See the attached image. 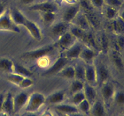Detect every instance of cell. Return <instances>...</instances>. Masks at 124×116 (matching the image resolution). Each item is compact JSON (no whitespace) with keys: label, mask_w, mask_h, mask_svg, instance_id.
I'll use <instances>...</instances> for the list:
<instances>
[{"label":"cell","mask_w":124,"mask_h":116,"mask_svg":"<svg viewBox=\"0 0 124 116\" xmlns=\"http://www.w3.org/2000/svg\"><path fill=\"white\" fill-rule=\"evenodd\" d=\"M46 97L39 92H34L30 94L25 106V111L27 112H37L46 103Z\"/></svg>","instance_id":"obj_1"},{"label":"cell","mask_w":124,"mask_h":116,"mask_svg":"<svg viewBox=\"0 0 124 116\" xmlns=\"http://www.w3.org/2000/svg\"><path fill=\"white\" fill-rule=\"evenodd\" d=\"M56 47L55 44L48 45L47 46H44L41 48L24 53L23 55V59H27V60H36V59H41L52 53L56 49Z\"/></svg>","instance_id":"obj_2"},{"label":"cell","mask_w":124,"mask_h":116,"mask_svg":"<svg viewBox=\"0 0 124 116\" xmlns=\"http://www.w3.org/2000/svg\"><path fill=\"white\" fill-rule=\"evenodd\" d=\"M0 31H8L19 33L20 29L12 21L9 10L6 9L4 13L0 16Z\"/></svg>","instance_id":"obj_3"},{"label":"cell","mask_w":124,"mask_h":116,"mask_svg":"<svg viewBox=\"0 0 124 116\" xmlns=\"http://www.w3.org/2000/svg\"><path fill=\"white\" fill-rule=\"evenodd\" d=\"M77 41V39L70 31H67L59 36L55 45L61 51L64 52L75 44Z\"/></svg>","instance_id":"obj_4"},{"label":"cell","mask_w":124,"mask_h":116,"mask_svg":"<svg viewBox=\"0 0 124 116\" xmlns=\"http://www.w3.org/2000/svg\"><path fill=\"white\" fill-rule=\"evenodd\" d=\"M29 9L31 11L42 12H56L58 10V6L54 2H49V1H42L37 4H32L29 7Z\"/></svg>","instance_id":"obj_5"},{"label":"cell","mask_w":124,"mask_h":116,"mask_svg":"<svg viewBox=\"0 0 124 116\" xmlns=\"http://www.w3.org/2000/svg\"><path fill=\"white\" fill-rule=\"evenodd\" d=\"M23 26L29 31V34L36 41H41L42 38V34L38 25L30 19L26 18Z\"/></svg>","instance_id":"obj_6"},{"label":"cell","mask_w":124,"mask_h":116,"mask_svg":"<svg viewBox=\"0 0 124 116\" xmlns=\"http://www.w3.org/2000/svg\"><path fill=\"white\" fill-rule=\"evenodd\" d=\"M68 60L69 59H67L64 56L59 57L50 67L44 72L43 74L45 76H50L59 72L66 66L68 63Z\"/></svg>","instance_id":"obj_7"},{"label":"cell","mask_w":124,"mask_h":116,"mask_svg":"<svg viewBox=\"0 0 124 116\" xmlns=\"http://www.w3.org/2000/svg\"><path fill=\"white\" fill-rule=\"evenodd\" d=\"M81 7L80 5L78 4L70 5L69 7L65 8L62 14V21L67 22L69 24L73 21L75 17L78 15L79 13L81 12Z\"/></svg>","instance_id":"obj_8"},{"label":"cell","mask_w":124,"mask_h":116,"mask_svg":"<svg viewBox=\"0 0 124 116\" xmlns=\"http://www.w3.org/2000/svg\"><path fill=\"white\" fill-rule=\"evenodd\" d=\"M29 95L24 92H20L13 96V111L15 113L19 112L25 107Z\"/></svg>","instance_id":"obj_9"},{"label":"cell","mask_w":124,"mask_h":116,"mask_svg":"<svg viewBox=\"0 0 124 116\" xmlns=\"http://www.w3.org/2000/svg\"><path fill=\"white\" fill-rule=\"evenodd\" d=\"M85 81L94 87L98 83L96 66L93 64H86L85 66Z\"/></svg>","instance_id":"obj_10"},{"label":"cell","mask_w":124,"mask_h":116,"mask_svg":"<svg viewBox=\"0 0 124 116\" xmlns=\"http://www.w3.org/2000/svg\"><path fill=\"white\" fill-rule=\"evenodd\" d=\"M97 54L98 53L95 50L86 45L83 46L79 58L86 64H93L94 59L97 56Z\"/></svg>","instance_id":"obj_11"},{"label":"cell","mask_w":124,"mask_h":116,"mask_svg":"<svg viewBox=\"0 0 124 116\" xmlns=\"http://www.w3.org/2000/svg\"><path fill=\"white\" fill-rule=\"evenodd\" d=\"M54 109L61 114H77L79 111L77 106L73 104H65L63 103L57 104L54 106Z\"/></svg>","instance_id":"obj_12"},{"label":"cell","mask_w":124,"mask_h":116,"mask_svg":"<svg viewBox=\"0 0 124 116\" xmlns=\"http://www.w3.org/2000/svg\"><path fill=\"white\" fill-rule=\"evenodd\" d=\"M115 88L113 85L107 82L102 85L101 94L103 99L105 102H109L114 97L115 94Z\"/></svg>","instance_id":"obj_13"},{"label":"cell","mask_w":124,"mask_h":116,"mask_svg":"<svg viewBox=\"0 0 124 116\" xmlns=\"http://www.w3.org/2000/svg\"><path fill=\"white\" fill-rule=\"evenodd\" d=\"M13 96L10 93H8L5 95L3 104L2 106L1 113L4 114L10 115L14 112L13 111Z\"/></svg>","instance_id":"obj_14"},{"label":"cell","mask_w":124,"mask_h":116,"mask_svg":"<svg viewBox=\"0 0 124 116\" xmlns=\"http://www.w3.org/2000/svg\"><path fill=\"white\" fill-rule=\"evenodd\" d=\"M110 24V29L114 33L122 35L124 30V23L123 18L117 16L116 18L111 19Z\"/></svg>","instance_id":"obj_15"},{"label":"cell","mask_w":124,"mask_h":116,"mask_svg":"<svg viewBox=\"0 0 124 116\" xmlns=\"http://www.w3.org/2000/svg\"><path fill=\"white\" fill-rule=\"evenodd\" d=\"M71 23H72L73 25H76L85 31L89 30L91 27L84 13L81 12L78 14Z\"/></svg>","instance_id":"obj_16"},{"label":"cell","mask_w":124,"mask_h":116,"mask_svg":"<svg viewBox=\"0 0 124 116\" xmlns=\"http://www.w3.org/2000/svg\"><path fill=\"white\" fill-rule=\"evenodd\" d=\"M82 47L83 46L81 44H79L76 42L70 48L64 51L65 52L64 56L68 59H76L79 58Z\"/></svg>","instance_id":"obj_17"},{"label":"cell","mask_w":124,"mask_h":116,"mask_svg":"<svg viewBox=\"0 0 124 116\" xmlns=\"http://www.w3.org/2000/svg\"><path fill=\"white\" fill-rule=\"evenodd\" d=\"M97 74V80L98 83L102 85L107 82L110 77V73L106 66L103 64H99L96 67Z\"/></svg>","instance_id":"obj_18"},{"label":"cell","mask_w":124,"mask_h":116,"mask_svg":"<svg viewBox=\"0 0 124 116\" xmlns=\"http://www.w3.org/2000/svg\"><path fill=\"white\" fill-rule=\"evenodd\" d=\"M65 98V93L64 91H58L52 93L46 98V102L50 105H57L62 103Z\"/></svg>","instance_id":"obj_19"},{"label":"cell","mask_w":124,"mask_h":116,"mask_svg":"<svg viewBox=\"0 0 124 116\" xmlns=\"http://www.w3.org/2000/svg\"><path fill=\"white\" fill-rule=\"evenodd\" d=\"M69 27V23L65 22L63 21L62 22H58L52 25L51 33L54 36L59 37V36L68 31Z\"/></svg>","instance_id":"obj_20"},{"label":"cell","mask_w":124,"mask_h":116,"mask_svg":"<svg viewBox=\"0 0 124 116\" xmlns=\"http://www.w3.org/2000/svg\"><path fill=\"white\" fill-rule=\"evenodd\" d=\"M83 92L84 93L85 99L88 100L91 104L93 103L96 100L97 91L94 86L91 85L85 82V83H84Z\"/></svg>","instance_id":"obj_21"},{"label":"cell","mask_w":124,"mask_h":116,"mask_svg":"<svg viewBox=\"0 0 124 116\" xmlns=\"http://www.w3.org/2000/svg\"><path fill=\"white\" fill-rule=\"evenodd\" d=\"M10 12V16L13 22L16 25H23L26 19V17L24 15L23 13L18 8H13Z\"/></svg>","instance_id":"obj_22"},{"label":"cell","mask_w":124,"mask_h":116,"mask_svg":"<svg viewBox=\"0 0 124 116\" xmlns=\"http://www.w3.org/2000/svg\"><path fill=\"white\" fill-rule=\"evenodd\" d=\"M93 116H102L105 115V108L104 104L101 101L96 100L92 104L90 109V112Z\"/></svg>","instance_id":"obj_23"},{"label":"cell","mask_w":124,"mask_h":116,"mask_svg":"<svg viewBox=\"0 0 124 116\" xmlns=\"http://www.w3.org/2000/svg\"><path fill=\"white\" fill-rule=\"evenodd\" d=\"M111 59L115 66L119 70H123L124 62L121 52L115 49L111 52Z\"/></svg>","instance_id":"obj_24"},{"label":"cell","mask_w":124,"mask_h":116,"mask_svg":"<svg viewBox=\"0 0 124 116\" xmlns=\"http://www.w3.org/2000/svg\"><path fill=\"white\" fill-rule=\"evenodd\" d=\"M15 63L8 58L0 59V70L7 73H12L13 71Z\"/></svg>","instance_id":"obj_25"},{"label":"cell","mask_w":124,"mask_h":116,"mask_svg":"<svg viewBox=\"0 0 124 116\" xmlns=\"http://www.w3.org/2000/svg\"><path fill=\"white\" fill-rule=\"evenodd\" d=\"M82 42L86 44V46L90 47V48H93V49L95 50H98L99 48L98 45V42L96 40L95 36L91 32L87 31L84 39Z\"/></svg>","instance_id":"obj_26"},{"label":"cell","mask_w":124,"mask_h":116,"mask_svg":"<svg viewBox=\"0 0 124 116\" xmlns=\"http://www.w3.org/2000/svg\"><path fill=\"white\" fill-rule=\"evenodd\" d=\"M13 72L23 76V77H31L33 76V72L30 70H29L23 65H19L18 64H15V63L14 64Z\"/></svg>","instance_id":"obj_27"},{"label":"cell","mask_w":124,"mask_h":116,"mask_svg":"<svg viewBox=\"0 0 124 116\" xmlns=\"http://www.w3.org/2000/svg\"><path fill=\"white\" fill-rule=\"evenodd\" d=\"M84 13L85 15L86 18H87V20H88V22H89L90 27L97 29V28H98L100 26L101 22L99 21V18L92 11L84 12Z\"/></svg>","instance_id":"obj_28"},{"label":"cell","mask_w":124,"mask_h":116,"mask_svg":"<svg viewBox=\"0 0 124 116\" xmlns=\"http://www.w3.org/2000/svg\"><path fill=\"white\" fill-rule=\"evenodd\" d=\"M69 31L77 39V40H79L82 42L87 31H85V30H83V29H81V28L78 27L76 25H73L70 27Z\"/></svg>","instance_id":"obj_29"},{"label":"cell","mask_w":124,"mask_h":116,"mask_svg":"<svg viewBox=\"0 0 124 116\" xmlns=\"http://www.w3.org/2000/svg\"><path fill=\"white\" fill-rule=\"evenodd\" d=\"M59 74L62 77H64L67 79H75V66H65L60 72H59Z\"/></svg>","instance_id":"obj_30"},{"label":"cell","mask_w":124,"mask_h":116,"mask_svg":"<svg viewBox=\"0 0 124 116\" xmlns=\"http://www.w3.org/2000/svg\"><path fill=\"white\" fill-rule=\"evenodd\" d=\"M84 82L78 79H75L71 82L70 87V93L71 94L83 91Z\"/></svg>","instance_id":"obj_31"},{"label":"cell","mask_w":124,"mask_h":116,"mask_svg":"<svg viewBox=\"0 0 124 116\" xmlns=\"http://www.w3.org/2000/svg\"><path fill=\"white\" fill-rule=\"evenodd\" d=\"M41 14V19L46 25L52 24L56 19V12H42Z\"/></svg>","instance_id":"obj_32"},{"label":"cell","mask_w":124,"mask_h":116,"mask_svg":"<svg viewBox=\"0 0 124 116\" xmlns=\"http://www.w3.org/2000/svg\"><path fill=\"white\" fill-rule=\"evenodd\" d=\"M75 79L81 81H85V66L81 64H77L75 66Z\"/></svg>","instance_id":"obj_33"},{"label":"cell","mask_w":124,"mask_h":116,"mask_svg":"<svg viewBox=\"0 0 124 116\" xmlns=\"http://www.w3.org/2000/svg\"><path fill=\"white\" fill-rule=\"evenodd\" d=\"M105 16L107 19L111 20L118 16V11L116 8L107 5L105 10Z\"/></svg>","instance_id":"obj_34"},{"label":"cell","mask_w":124,"mask_h":116,"mask_svg":"<svg viewBox=\"0 0 124 116\" xmlns=\"http://www.w3.org/2000/svg\"><path fill=\"white\" fill-rule=\"evenodd\" d=\"M92 104L86 99H84L77 106L79 111L84 114H88L90 112V109Z\"/></svg>","instance_id":"obj_35"},{"label":"cell","mask_w":124,"mask_h":116,"mask_svg":"<svg viewBox=\"0 0 124 116\" xmlns=\"http://www.w3.org/2000/svg\"><path fill=\"white\" fill-rule=\"evenodd\" d=\"M85 99V97L83 91L71 94V103L73 105L76 106Z\"/></svg>","instance_id":"obj_36"},{"label":"cell","mask_w":124,"mask_h":116,"mask_svg":"<svg viewBox=\"0 0 124 116\" xmlns=\"http://www.w3.org/2000/svg\"><path fill=\"white\" fill-rule=\"evenodd\" d=\"M98 47L101 49L102 51L105 52L108 50V41L107 36L104 34H102L99 37V42H98Z\"/></svg>","instance_id":"obj_37"},{"label":"cell","mask_w":124,"mask_h":116,"mask_svg":"<svg viewBox=\"0 0 124 116\" xmlns=\"http://www.w3.org/2000/svg\"><path fill=\"white\" fill-rule=\"evenodd\" d=\"M24 77H23V76H20L18 74L13 73V72L8 73V75H7V80L10 82L15 85H19V83H20V82Z\"/></svg>","instance_id":"obj_38"},{"label":"cell","mask_w":124,"mask_h":116,"mask_svg":"<svg viewBox=\"0 0 124 116\" xmlns=\"http://www.w3.org/2000/svg\"><path fill=\"white\" fill-rule=\"evenodd\" d=\"M33 80L32 79H31V77H24L18 86L20 87L21 88L25 89V88H29L31 86H32L33 85Z\"/></svg>","instance_id":"obj_39"},{"label":"cell","mask_w":124,"mask_h":116,"mask_svg":"<svg viewBox=\"0 0 124 116\" xmlns=\"http://www.w3.org/2000/svg\"><path fill=\"white\" fill-rule=\"evenodd\" d=\"M114 99L115 102L118 105H123L124 103V94L123 91H119L115 92V95H114Z\"/></svg>","instance_id":"obj_40"},{"label":"cell","mask_w":124,"mask_h":116,"mask_svg":"<svg viewBox=\"0 0 124 116\" xmlns=\"http://www.w3.org/2000/svg\"><path fill=\"white\" fill-rule=\"evenodd\" d=\"M123 0H105V4L115 8H121L123 5Z\"/></svg>","instance_id":"obj_41"},{"label":"cell","mask_w":124,"mask_h":116,"mask_svg":"<svg viewBox=\"0 0 124 116\" xmlns=\"http://www.w3.org/2000/svg\"><path fill=\"white\" fill-rule=\"evenodd\" d=\"M90 4L95 8H101L105 5V0H90Z\"/></svg>","instance_id":"obj_42"},{"label":"cell","mask_w":124,"mask_h":116,"mask_svg":"<svg viewBox=\"0 0 124 116\" xmlns=\"http://www.w3.org/2000/svg\"><path fill=\"white\" fill-rule=\"evenodd\" d=\"M116 47H117V49H116L117 50L121 51V50H123L124 48V37L122 36V35H120L119 37L117 38V41H116Z\"/></svg>","instance_id":"obj_43"},{"label":"cell","mask_w":124,"mask_h":116,"mask_svg":"<svg viewBox=\"0 0 124 116\" xmlns=\"http://www.w3.org/2000/svg\"><path fill=\"white\" fill-rule=\"evenodd\" d=\"M22 4L24 5H31L33 4L35 0H19Z\"/></svg>","instance_id":"obj_44"},{"label":"cell","mask_w":124,"mask_h":116,"mask_svg":"<svg viewBox=\"0 0 124 116\" xmlns=\"http://www.w3.org/2000/svg\"><path fill=\"white\" fill-rule=\"evenodd\" d=\"M6 10V8L5 5L3 3L0 2V16L3 14L5 12V11Z\"/></svg>","instance_id":"obj_45"},{"label":"cell","mask_w":124,"mask_h":116,"mask_svg":"<svg viewBox=\"0 0 124 116\" xmlns=\"http://www.w3.org/2000/svg\"><path fill=\"white\" fill-rule=\"evenodd\" d=\"M5 95L4 94H0V113H1V110H2V104H3L4 99Z\"/></svg>","instance_id":"obj_46"},{"label":"cell","mask_w":124,"mask_h":116,"mask_svg":"<svg viewBox=\"0 0 124 116\" xmlns=\"http://www.w3.org/2000/svg\"><path fill=\"white\" fill-rule=\"evenodd\" d=\"M64 1L67 2V4L70 5H73L75 4H77L76 2V0H64Z\"/></svg>","instance_id":"obj_47"},{"label":"cell","mask_w":124,"mask_h":116,"mask_svg":"<svg viewBox=\"0 0 124 116\" xmlns=\"http://www.w3.org/2000/svg\"><path fill=\"white\" fill-rule=\"evenodd\" d=\"M64 0H54V3L57 5V6H60L62 4Z\"/></svg>","instance_id":"obj_48"},{"label":"cell","mask_w":124,"mask_h":116,"mask_svg":"<svg viewBox=\"0 0 124 116\" xmlns=\"http://www.w3.org/2000/svg\"><path fill=\"white\" fill-rule=\"evenodd\" d=\"M123 1H124V0H123Z\"/></svg>","instance_id":"obj_49"}]
</instances>
